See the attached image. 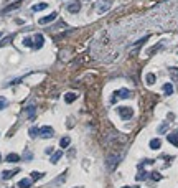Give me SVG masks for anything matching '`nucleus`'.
<instances>
[{
    "instance_id": "33",
    "label": "nucleus",
    "mask_w": 178,
    "mask_h": 188,
    "mask_svg": "<svg viewBox=\"0 0 178 188\" xmlns=\"http://www.w3.org/2000/svg\"><path fill=\"white\" fill-rule=\"evenodd\" d=\"M122 188H139V186H122Z\"/></svg>"
},
{
    "instance_id": "29",
    "label": "nucleus",
    "mask_w": 178,
    "mask_h": 188,
    "mask_svg": "<svg viewBox=\"0 0 178 188\" xmlns=\"http://www.w3.org/2000/svg\"><path fill=\"white\" fill-rule=\"evenodd\" d=\"M23 45H25V46H33L31 38H23Z\"/></svg>"
},
{
    "instance_id": "9",
    "label": "nucleus",
    "mask_w": 178,
    "mask_h": 188,
    "mask_svg": "<svg viewBox=\"0 0 178 188\" xmlns=\"http://www.w3.org/2000/svg\"><path fill=\"white\" fill-rule=\"evenodd\" d=\"M166 140H168L171 145L178 147V131H173L171 134H168V136H166Z\"/></svg>"
},
{
    "instance_id": "6",
    "label": "nucleus",
    "mask_w": 178,
    "mask_h": 188,
    "mask_svg": "<svg viewBox=\"0 0 178 188\" xmlns=\"http://www.w3.org/2000/svg\"><path fill=\"white\" fill-rule=\"evenodd\" d=\"M56 18H58V13H56V12H51L50 15H46V17H41V18H40V25H46V23L55 22Z\"/></svg>"
},
{
    "instance_id": "11",
    "label": "nucleus",
    "mask_w": 178,
    "mask_h": 188,
    "mask_svg": "<svg viewBox=\"0 0 178 188\" xmlns=\"http://www.w3.org/2000/svg\"><path fill=\"white\" fill-rule=\"evenodd\" d=\"M148 145H150V149H152V150H158L160 147H162V140H160V139H152Z\"/></svg>"
},
{
    "instance_id": "14",
    "label": "nucleus",
    "mask_w": 178,
    "mask_h": 188,
    "mask_svg": "<svg viewBox=\"0 0 178 188\" xmlns=\"http://www.w3.org/2000/svg\"><path fill=\"white\" fill-rule=\"evenodd\" d=\"M18 186L20 188H31V180L30 178H23L18 181Z\"/></svg>"
},
{
    "instance_id": "27",
    "label": "nucleus",
    "mask_w": 178,
    "mask_h": 188,
    "mask_svg": "<svg viewBox=\"0 0 178 188\" xmlns=\"http://www.w3.org/2000/svg\"><path fill=\"white\" fill-rule=\"evenodd\" d=\"M18 7H20V3L17 2V3H13V5H10V7L5 8V10H3V13H7V12H10V10H15V8H18Z\"/></svg>"
},
{
    "instance_id": "18",
    "label": "nucleus",
    "mask_w": 178,
    "mask_h": 188,
    "mask_svg": "<svg viewBox=\"0 0 178 188\" xmlns=\"http://www.w3.org/2000/svg\"><path fill=\"white\" fill-rule=\"evenodd\" d=\"M7 162H10V163L20 162V155H17V154H8V155H7Z\"/></svg>"
},
{
    "instance_id": "22",
    "label": "nucleus",
    "mask_w": 178,
    "mask_h": 188,
    "mask_svg": "<svg viewBox=\"0 0 178 188\" xmlns=\"http://www.w3.org/2000/svg\"><path fill=\"white\" fill-rule=\"evenodd\" d=\"M43 177H45L43 172H36V170H35V172H31V178L33 180H40V178H43Z\"/></svg>"
},
{
    "instance_id": "23",
    "label": "nucleus",
    "mask_w": 178,
    "mask_h": 188,
    "mask_svg": "<svg viewBox=\"0 0 178 188\" xmlns=\"http://www.w3.org/2000/svg\"><path fill=\"white\" fill-rule=\"evenodd\" d=\"M7 104H8L7 99H5L3 96H0V111H3L5 107H7Z\"/></svg>"
},
{
    "instance_id": "35",
    "label": "nucleus",
    "mask_w": 178,
    "mask_h": 188,
    "mask_svg": "<svg viewBox=\"0 0 178 188\" xmlns=\"http://www.w3.org/2000/svg\"><path fill=\"white\" fill-rule=\"evenodd\" d=\"M0 158H2V155H0Z\"/></svg>"
},
{
    "instance_id": "2",
    "label": "nucleus",
    "mask_w": 178,
    "mask_h": 188,
    "mask_svg": "<svg viewBox=\"0 0 178 188\" xmlns=\"http://www.w3.org/2000/svg\"><path fill=\"white\" fill-rule=\"evenodd\" d=\"M120 158H122V155L120 154H111L107 157V160H106V165L109 170H116V167L119 165V162H120Z\"/></svg>"
},
{
    "instance_id": "15",
    "label": "nucleus",
    "mask_w": 178,
    "mask_h": 188,
    "mask_svg": "<svg viewBox=\"0 0 178 188\" xmlns=\"http://www.w3.org/2000/svg\"><path fill=\"white\" fill-rule=\"evenodd\" d=\"M35 111H36L35 106H28V107L25 109V112H26V116L30 117V119H35Z\"/></svg>"
},
{
    "instance_id": "12",
    "label": "nucleus",
    "mask_w": 178,
    "mask_h": 188,
    "mask_svg": "<svg viewBox=\"0 0 178 188\" xmlns=\"http://www.w3.org/2000/svg\"><path fill=\"white\" fill-rule=\"evenodd\" d=\"M155 81H157V76H155L153 73H147V74H145V83H147L148 86L155 84Z\"/></svg>"
},
{
    "instance_id": "5",
    "label": "nucleus",
    "mask_w": 178,
    "mask_h": 188,
    "mask_svg": "<svg viewBox=\"0 0 178 188\" xmlns=\"http://www.w3.org/2000/svg\"><path fill=\"white\" fill-rule=\"evenodd\" d=\"M55 136V131H53V127H50V126H45L40 129V137H43V139H50V137H53Z\"/></svg>"
},
{
    "instance_id": "30",
    "label": "nucleus",
    "mask_w": 178,
    "mask_h": 188,
    "mask_svg": "<svg viewBox=\"0 0 178 188\" xmlns=\"http://www.w3.org/2000/svg\"><path fill=\"white\" fill-rule=\"evenodd\" d=\"M147 178V173L145 172H140L139 175H137V180H145Z\"/></svg>"
},
{
    "instance_id": "34",
    "label": "nucleus",
    "mask_w": 178,
    "mask_h": 188,
    "mask_svg": "<svg viewBox=\"0 0 178 188\" xmlns=\"http://www.w3.org/2000/svg\"><path fill=\"white\" fill-rule=\"evenodd\" d=\"M0 37H2V32H0Z\"/></svg>"
},
{
    "instance_id": "21",
    "label": "nucleus",
    "mask_w": 178,
    "mask_h": 188,
    "mask_svg": "<svg viewBox=\"0 0 178 188\" xmlns=\"http://www.w3.org/2000/svg\"><path fill=\"white\" fill-rule=\"evenodd\" d=\"M70 144H71V139H70V137H63V139L60 140V145L63 147V149H66Z\"/></svg>"
},
{
    "instance_id": "31",
    "label": "nucleus",
    "mask_w": 178,
    "mask_h": 188,
    "mask_svg": "<svg viewBox=\"0 0 178 188\" xmlns=\"http://www.w3.org/2000/svg\"><path fill=\"white\" fill-rule=\"evenodd\" d=\"M152 178H153V180H160V178H162V175L157 173V172H153V173H152Z\"/></svg>"
},
{
    "instance_id": "16",
    "label": "nucleus",
    "mask_w": 178,
    "mask_h": 188,
    "mask_svg": "<svg viewBox=\"0 0 178 188\" xmlns=\"http://www.w3.org/2000/svg\"><path fill=\"white\" fill-rule=\"evenodd\" d=\"M163 92L166 94V96L173 94V84H171V83H165V84H163Z\"/></svg>"
},
{
    "instance_id": "20",
    "label": "nucleus",
    "mask_w": 178,
    "mask_h": 188,
    "mask_svg": "<svg viewBox=\"0 0 178 188\" xmlns=\"http://www.w3.org/2000/svg\"><path fill=\"white\" fill-rule=\"evenodd\" d=\"M61 157H63V152H61V150H60V152H55L53 157H51V163H58Z\"/></svg>"
},
{
    "instance_id": "26",
    "label": "nucleus",
    "mask_w": 178,
    "mask_h": 188,
    "mask_svg": "<svg viewBox=\"0 0 178 188\" xmlns=\"http://www.w3.org/2000/svg\"><path fill=\"white\" fill-rule=\"evenodd\" d=\"M166 129H168V122H163V124L158 127V134H165Z\"/></svg>"
},
{
    "instance_id": "28",
    "label": "nucleus",
    "mask_w": 178,
    "mask_h": 188,
    "mask_svg": "<svg viewBox=\"0 0 178 188\" xmlns=\"http://www.w3.org/2000/svg\"><path fill=\"white\" fill-rule=\"evenodd\" d=\"M66 180V175H61L60 178H56L55 181H53V185H58V183H61V181H65Z\"/></svg>"
},
{
    "instance_id": "1",
    "label": "nucleus",
    "mask_w": 178,
    "mask_h": 188,
    "mask_svg": "<svg viewBox=\"0 0 178 188\" xmlns=\"http://www.w3.org/2000/svg\"><path fill=\"white\" fill-rule=\"evenodd\" d=\"M117 114L120 116L122 121H130L134 117V109L129 107V106H120V107H117Z\"/></svg>"
},
{
    "instance_id": "24",
    "label": "nucleus",
    "mask_w": 178,
    "mask_h": 188,
    "mask_svg": "<svg viewBox=\"0 0 178 188\" xmlns=\"http://www.w3.org/2000/svg\"><path fill=\"white\" fill-rule=\"evenodd\" d=\"M31 158H33V154L30 150H25V154H23V160H26V162H31Z\"/></svg>"
},
{
    "instance_id": "13",
    "label": "nucleus",
    "mask_w": 178,
    "mask_h": 188,
    "mask_svg": "<svg viewBox=\"0 0 178 188\" xmlns=\"http://www.w3.org/2000/svg\"><path fill=\"white\" fill-rule=\"evenodd\" d=\"M76 97H78L76 92H66V94H65V101H66L68 104H71L73 101H76Z\"/></svg>"
},
{
    "instance_id": "19",
    "label": "nucleus",
    "mask_w": 178,
    "mask_h": 188,
    "mask_svg": "<svg viewBox=\"0 0 178 188\" xmlns=\"http://www.w3.org/2000/svg\"><path fill=\"white\" fill-rule=\"evenodd\" d=\"M45 8H48V3H35V5L31 7L33 12H41V10H45Z\"/></svg>"
},
{
    "instance_id": "32",
    "label": "nucleus",
    "mask_w": 178,
    "mask_h": 188,
    "mask_svg": "<svg viewBox=\"0 0 178 188\" xmlns=\"http://www.w3.org/2000/svg\"><path fill=\"white\" fill-rule=\"evenodd\" d=\"M45 154H53V147H48V149H45Z\"/></svg>"
},
{
    "instance_id": "17",
    "label": "nucleus",
    "mask_w": 178,
    "mask_h": 188,
    "mask_svg": "<svg viewBox=\"0 0 178 188\" xmlns=\"http://www.w3.org/2000/svg\"><path fill=\"white\" fill-rule=\"evenodd\" d=\"M147 40H148V37H143V38H140V40H137V42H135L134 45H132L130 48H132V50H137V48H139V46H142L143 43H145Z\"/></svg>"
},
{
    "instance_id": "25",
    "label": "nucleus",
    "mask_w": 178,
    "mask_h": 188,
    "mask_svg": "<svg viewBox=\"0 0 178 188\" xmlns=\"http://www.w3.org/2000/svg\"><path fill=\"white\" fill-rule=\"evenodd\" d=\"M36 136H40V129L38 127H31L30 129V137H36Z\"/></svg>"
},
{
    "instance_id": "3",
    "label": "nucleus",
    "mask_w": 178,
    "mask_h": 188,
    "mask_svg": "<svg viewBox=\"0 0 178 188\" xmlns=\"http://www.w3.org/2000/svg\"><path fill=\"white\" fill-rule=\"evenodd\" d=\"M112 7V0H101L99 3L96 5V10L99 12V13H106V12H109Z\"/></svg>"
},
{
    "instance_id": "7",
    "label": "nucleus",
    "mask_w": 178,
    "mask_h": 188,
    "mask_svg": "<svg viewBox=\"0 0 178 188\" xmlns=\"http://www.w3.org/2000/svg\"><path fill=\"white\" fill-rule=\"evenodd\" d=\"M79 10H81V2L79 0H73V2L68 3V12L70 13H78Z\"/></svg>"
},
{
    "instance_id": "10",
    "label": "nucleus",
    "mask_w": 178,
    "mask_h": 188,
    "mask_svg": "<svg viewBox=\"0 0 178 188\" xmlns=\"http://www.w3.org/2000/svg\"><path fill=\"white\" fill-rule=\"evenodd\" d=\"M15 173H18V170H5V172H2V178L10 180L12 177H15Z\"/></svg>"
},
{
    "instance_id": "4",
    "label": "nucleus",
    "mask_w": 178,
    "mask_h": 188,
    "mask_svg": "<svg viewBox=\"0 0 178 188\" xmlns=\"http://www.w3.org/2000/svg\"><path fill=\"white\" fill-rule=\"evenodd\" d=\"M132 96V92L129 89H119L114 92V96H112V102H116L117 99H129Z\"/></svg>"
},
{
    "instance_id": "8",
    "label": "nucleus",
    "mask_w": 178,
    "mask_h": 188,
    "mask_svg": "<svg viewBox=\"0 0 178 188\" xmlns=\"http://www.w3.org/2000/svg\"><path fill=\"white\" fill-rule=\"evenodd\" d=\"M33 42H35V43H33V48H36V50H40V48H41V46H43V43H45V38H43V35H35V38H33Z\"/></svg>"
}]
</instances>
